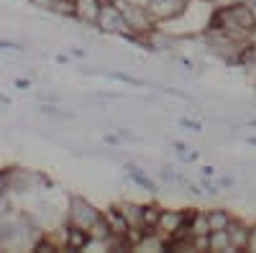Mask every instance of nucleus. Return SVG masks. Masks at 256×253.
Wrapping results in <instances>:
<instances>
[{
  "label": "nucleus",
  "instance_id": "f257e3e1",
  "mask_svg": "<svg viewBox=\"0 0 256 253\" xmlns=\"http://www.w3.org/2000/svg\"><path fill=\"white\" fill-rule=\"evenodd\" d=\"M95 26H98L100 31H105V33H110V36H120V38H131V41H136V36L128 31L126 20H123V15H120V8L113 3V0L102 3Z\"/></svg>",
  "mask_w": 256,
  "mask_h": 253
},
{
  "label": "nucleus",
  "instance_id": "f03ea898",
  "mask_svg": "<svg viewBox=\"0 0 256 253\" xmlns=\"http://www.w3.org/2000/svg\"><path fill=\"white\" fill-rule=\"evenodd\" d=\"M102 218V213L92 205V202H88L84 197H70V207H67V223L70 225H77V228H82V230H90V225L92 223H98Z\"/></svg>",
  "mask_w": 256,
  "mask_h": 253
},
{
  "label": "nucleus",
  "instance_id": "7ed1b4c3",
  "mask_svg": "<svg viewBox=\"0 0 256 253\" xmlns=\"http://www.w3.org/2000/svg\"><path fill=\"white\" fill-rule=\"evenodd\" d=\"M190 0H152L148 3V13H152V18L159 23H166V20H174L184 13Z\"/></svg>",
  "mask_w": 256,
  "mask_h": 253
},
{
  "label": "nucleus",
  "instance_id": "20e7f679",
  "mask_svg": "<svg viewBox=\"0 0 256 253\" xmlns=\"http://www.w3.org/2000/svg\"><path fill=\"white\" fill-rule=\"evenodd\" d=\"M102 3L105 0H74V18L82 20V23H88V26H95Z\"/></svg>",
  "mask_w": 256,
  "mask_h": 253
},
{
  "label": "nucleus",
  "instance_id": "39448f33",
  "mask_svg": "<svg viewBox=\"0 0 256 253\" xmlns=\"http://www.w3.org/2000/svg\"><path fill=\"white\" fill-rule=\"evenodd\" d=\"M248 228H251V225H246V223L238 220V218H233V220H230V225H228L226 230H228V236H230V246H233V251H246V243H248Z\"/></svg>",
  "mask_w": 256,
  "mask_h": 253
},
{
  "label": "nucleus",
  "instance_id": "423d86ee",
  "mask_svg": "<svg viewBox=\"0 0 256 253\" xmlns=\"http://www.w3.org/2000/svg\"><path fill=\"white\" fill-rule=\"evenodd\" d=\"M205 220H208L210 233H216V230H226L230 225L233 215L228 213V210H223V207H216V210H208L205 213Z\"/></svg>",
  "mask_w": 256,
  "mask_h": 253
},
{
  "label": "nucleus",
  "instance_id": "0eeeda50",
  "mask_svg": "<svg viewBox=\"0 0 256 253\" xmlns=\"http://www.w3.org/2000/svg\"><path fill=\"white\" fill-rule=\"evenodd\" d=\"M162 218V207L159 205H141V230L148 233V230H156Z\"/></svg>",
  "mask_w": 256,
  "mask_h": 253
},
{
  "label": "nucleus",
  "instance_id": "6e6552de",
  "mask_svg": "<svg viewBox=\"0 0 256 253\" xmlns=\"http://www.w3.org/2000/svg\"><path fill=\"white\" fill-rule=\"evenodd\" d=\"M126 172H128V177H131L136 184H141L148 195H156V192H159V184H156L154 179H148V174H144L136 164H128V166H126Z\"/></svg>",
  "mask_w": 256,
  "mask_h": 253
},
{
  "label": "nucleus",
  "instance_id": "1a4fd4ad",
  "mask_svg": "<svg viewBox=\"0 0 256 253\" xmlns=\"http://www.w3.org/2000/svg\"><path fill=\"white\" fill-rule=\"evenodd\" d=\"M116 207L120 210V215L126 218V223L131 228H141V205H136V202H120Z\"/></svg>",
  "mask_w": 256,
  "mask_h": 253
},
{
  "label": "nucleus",
  "instance_id": "9d476101",
  "mask_svg": "<svg viewBox=\"0 0 256 253\" xmlns=\"http://www.w3.org/2000/svg\"><path fill=\"white\" fill-rule=\"evenodd\" d=\"M210 251H218V253H226V251H233L230 246V236L228 230H216V233H210Z\"/></svg>",
  "mask_w": 256,
  "mask_h": 253
},
{
  "label": "nucleus",
  "instance_id": "9b49d317",
  "mask_svg": "<svg viewBox=\"0 0 256 253\" xmlns=\"http://www.w3.org/2000/svg\"><path fill=\"white\" fill-rule=\"evenodd\" d=\"M38 113H41V115H49V118H59V120L74 118L70 110H59V108H54V105H38Z\"/></svg>",
  "mask_w": 256,
  "mask_h": 253
},
{
  "label": "nucleus",
  "instance_id": "f8f14e48",
  "mask_svg": "<svg viewBox=\"0 0 256 253\" xmlns=\"http://www.w3.org/2000/svg\"><path fill=\"white\" fill-rule=\"evenodd\" d=\"M110 79H118V82H126V84H136V87H144V79H138V77H131V74H123V72H105Z\"/></svg>",
  "mask_w": 256,
  "mask_h": 253
},
{
  "label": "nucleus",
  "instance_id": "ddd939ff",
  "mask_svg": "<svg viewBox=\"0 0 256 253\" xmlns=\"http://www.w3.org/2000/svg\"><path fill=\"white\" fill-rule=\"evenodd\" d=\"M26 46L18 44V41H10V38H0V51H24Z\"/></svg>",
  "mask_w": 256,
  "mask_h": 253
},
{
  "label": "nucleus",
  "instance_id": "4468645a",
  "mask_svg": "<svg viewBox=\"0 0 256 253\" xmlns=\"http://www.w3.org/2000/svg\"><path fill=\"white\" fill-rule=\"evenodd\" d=\"M162 92H166V95H172V97H180V100H184V102H195L187 92H180V90H174V87H162Z\"/></svg>",
  "mask_w": 256,
  "mask_h": 253
},
{
  "label": "nucleus",
  "instance_id": "2eb2a0df",
  "mask_svg": "<svg viewBox=\"0 0 256 253\" xmlns=\"http://www.w3.org/2000/svg\"><path fill=\"white\" fill-rule=\"evenodd\" d=\"M180 123L184 125V128H187V131H195V133H200V131H202V125H200L198 120H187V118H182Z\"/></svg>",
  "mask_w": 256,
  "mask_h": 253
},
{
  "label": "nucleus",
  "instance_id": "dca6fc26",
  "mask_svg": "<svg viewBox=\"0 0 256 253\" xmlns=\"http://www.w3.org/2000/svg\"><path fill=\"white\" fill-rule=\"evenodd\" d=\"M246 251H256V225L248 228V243H246Z\"/></svg>",
  "mask_w": 256,
  "mask_h": 253
},
{
  "label": "nucleus",
  "instance_id": "f3484780",
  "mask_svg": "<svg viewBox=\"0 0 256 253\" xmlns=\"http://www.w3.org/2000/svg\"><path fill=\"white\" fill-rule=\"evenodd\" d=\"M16 84H18V90H28L31 82H28V79H26V82H24V79H16Z\"/></svg>",
  "mask_w": 256,
  "mask_h": 253
},
{
  "label": "nucleus",
  "instance_id": "a211bd4d",
  "mask_svg": "<svg viewBox=\"0 0 256 253\" xmlns=\"http://www.w3.org/2000/svg\"><path fill=\"white\" fill-rule=\"evenodd\" d=\"M3 236H6V228H3V223H0V246H3Z\"/></svg>",
  "mask_w": 256,
  "mask_h": 253
},
{
  "label": "nucleus",
  "instance_id": "6ab92c4d",
  "mask_svg": "<svg viewBox=\"0 0 256 253\" xmlns=\"http://www.w3.org/2000/svg\"><path fill=\"white\" fill-rule=\"evenodd\" d=\"M0 105H10V100H8L6 95H0Z\"/></svg>",
  "mask_w": 256,
  "mask_h": 253
},
{
  "label": "nucleus",
  "instance_id": "aec40b11",
  "mask_svg": "<svg viewBox=\"0 0 256 253\" xmlns=\"http://www.w3.org/2000/svg\"><path fill=\"white\" fill-rule=\"evenodd\" d=\"M248 143H251V146H256V138H248Z\"/></svg>",
  "mask_w": 256,
  "mask_h": 253
}]
</instances>
